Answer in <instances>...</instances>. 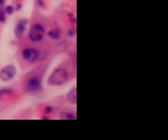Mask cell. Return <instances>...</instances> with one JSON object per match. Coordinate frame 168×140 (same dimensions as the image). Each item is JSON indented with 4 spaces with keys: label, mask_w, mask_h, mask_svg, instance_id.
<instances>
[{
    "label": "cell",
    "mask_w": 168,
    "mask_h": 140,
    "mask_svg": "<svg viewBox=\"0 0 168 140\" xmlns=\"http://www.w3.org/2000/svg\"><path fill=\"white\" fill-rule=\"evenodd\" d=\"M67 80H68V72L65 70L60 68V70H55L52 72V75H51V78H49V82L54 84V85H61V84H64Z\"/></svg>",
    "instance_id": "obj_1"
},
{
    "label": "cell",
    "mask_w": 168,
    "mask_h": 140,
    "mask_svg": "<svg viewBox=\"0 0 168 140\" xmlns=\"http://www.w3.org/2000/svg\"><path fill=\"white\" fill-rule=\"evenodd\" d=\"M45 35V29L41 25H34V26L31 27V32H29V38L31 41H34V42H39L41 39L44 38Z\"/></svg>",
    "instance_id": "obj_2"
},
{
    "label": "cell",
    "mask_w": 168,
    "mask_h": 140,
    "mask_svg": "<svg viewBox=\"0 0 168 140\" xmlns=\"http://www.w3.org/2000/svg\"><path fill=\"white\" fill-rule=\"evenodd\" d=\"M22 56H23V59H26L28 62H35V61H38V59L41 58V56H39V52H38L36 49H34V48L23 49Z\"/></svg>",
    "instance_id": "obj_3"
},
{
    "label": "cell",
    "mask_w": 168,
    "mask_h": 140,
    "mask_svg": "<svg viewBox=\"0 0 168 140\" xmlns=\"http://www.w3.org/2000/svg\"><path fill=\"white\" fill-rule=\"evenodd\" d=\"M15 74H16V70L13 66H6V68L0 71V78L3 81H9L15 77Z\"/></svg>",
    "instance_id": "obj_4"
},
{
    "label": "cell",
    "mask_w": 168,
    "mask_h": 140,
    "mask_svg": "<svg viewBox=\"0 0 168 140\" xmlns=\"http://www.w3.org/2000/svg\"><path fill=\"white\" fill-rule=\"evenodd\" d=\"M41 88V80L38 77H34L28 81V90L29 91H38Z\"/></svg>",
    "instance_id": "obj_5"
},
{
    "label": "cell",
    "mask_w": 168,
    "mask_h": 140,
    "mask_svg": "<svg viewBox=\"0 0 168 140\" xmlns=\"http://www.w3.org/2000/svg\"><path fill=\"white\" fill-rule=\"evenodd\" d=\"M25 27H26V22L20 20L19 22V25H17V27H16V35L17 36H22L23 32H25Z\"/></svg>",
    "instance_id": "obj_6"
},
{
    "label": "cell",
    "mask_w": 168,
    "mask_h": 140,
    "mask_svg": "<svg viewBox=\"0 0 168 140\" xmlns=\"http://www.w3.org/2000/svg\"><path fill=\"white\" fill-rule=\"evenodd\" d=\"M68 100H70L71 104H75V101H77V98H75V90H71V92L68 94Z\"/></svg>",
    "instance_id": "obj_7"
},
{
    "label": "cell",
    "mask_w": 168,
    "mask_h": 140,
    "mask_svg": "<svg viewBox=\"0 0 168 140\" xmlns=\"http://www.w3.org/2000/svg\"><path fill=\"white\" fill-rule=\"evenodd\" d=\"M49 36L51 38H60V32H57V31H52V32H49Z\"/></svg>",
    "instance_id": "obj_8"
},
{
    "label": "cell",
    "mask_w": 168,
    "mask_h": 140,
    "mask_svg": "<svg viewBox=\"0 0 168 140\" xmlns=\"http://www.w3.org/2000/svg\"><path fill=\"white\" fill-rule=\"evenodd\" d=\"M62 119H71V120H74V119H75V116H74V114H64V116H62Z\"/></svg>",
    "instance_id": "obj_9"
},
{
    "label": "cell",
    "mask_w": 168,
    "mask_h": 140,
    "mask_svg": "<svg viewBox=\"0 0 168 140\" xmlns=\"http://www.w3.org/2000/svg\"><path fill=\"white\" fill-rule=\"evenodd\" d=\"M6 12H7V13H12V12H13V9H12V7H7V9H6Z\"/></svg>",
    "instance_id": "obj_10"
},
{
    "label": "cell",
    "mask_w": 168,
    "mask_h": 140,
    "mask_svg": "<svg viewBox=\"0 0 168 140\" xmlns=\"http://www.w3.org/2000/svg\"><path fill=\"white\" fill-rule=\"evenodd\" d=\"M3 2H5V0H0V6L3 5Z\"/></svg>",
    "instance_id": "obj_11"
}]
</instances>
